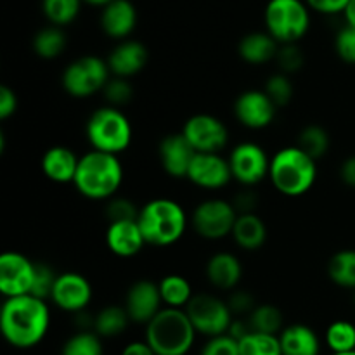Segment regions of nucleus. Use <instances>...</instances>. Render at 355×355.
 I'll return each instance as SVG.
<instances>
[{
  "label": "nucleus",
  "mask_w": 355,
  "mask_h": 355,
  "mask_svg": "<svg viewBox=\"0 0 355 355\" xmlns=\"http://www.w3.org/2000/svg\"><path fill=\"white\" fill-rule=\"evenodd\" d=\"M326 345L333 354L355 352V326L349 321H335L326 329Z\"/></svg>",
  "instance_id": "obj_33"
},
{
  "label": "nucleus",
  "mask_w": 355,
  "mask_h": 355,
  "mask_svg": "<svg viewBox=\"0 0 355 355\" xmlns=\"http://www.w3.org/2000/svg\"><path fill=\"white\" fill-rule=\"evenodd\" d=\"M137 26V9L132 0H113L101 12V28L114 40H127Z\"/></svg>",
  "instance_id": "obj_20"
},
{
  "label": "nucleus",
  "mask_w": 355,
  "mask_h": 355,
  "mask_svg": "<svg viewBox=\"0 0 355 355\" xmlns=\"http://www.w3.org/2000/svg\"><path fill=\"white\" fill-rule=\"evenodd\" d=\"M229 309H231L232 314H252L253 309L257 307L255 305V298L248 293V291L238 290L231 295L229 298Z\"/></svg>",
  "instance_id": "obj_45"
},
{
  "label": "nucleus",
  "mask_w": 355,
  "mask_h": 355,
  "mask_svg": "<svg viewBox=\"0 0 355 355\" xmlns=\"http://www.w3.org/2000/svg\"><path fill=\"white\" fill-rule=\"evenodd\" d=\"M137 224L141 227L146 245L172 246L179 241L187 229V215L182 205L168 198H156L148 201L139 211Z\"/></svg>",
  "instance_id": "obj_5"
},
{
  "label": "nucleus",
  "mask_w": 355,
  "mask_h": 355,
  "mask_svg": "<svg viewBox=\"0 0 355 355\" xmlns=\"http://www.w3.org/2000/svg\"><path fill=\"white\" fill-rule=\"evenodd\" d=\"M335 51L338 58L347 64H355V28L343 26L336 33Z\"/></svg>",
  "instance_id": "obj_42"
},
{
  "label": "nucleus",
  "mask_w": 355,
  "mask_h": 355,
  "mask_svg": "<svg viewBox=\"0 0 355 355\" xmlns=\"http://www.w3.org/2000/svg\"><path fill=\"white\" fill-rule=\"evenodd\" d=\"M231 236L239 248L255 252L262 248L267 239L266 222L257 214H241L238 215Z\"/></svg>",
  "instance_id": "obj_26"
},
{
  "label": "nucleus",
  "mask_w": 355,
  "mask_h": 355,
  "mask_svg": "<svg viewBox=\"0 0 355 355\" xmlns=\"http://www.w3.org/2000/svg\"><path fill=\"white\" fill-rule=\"evenodd\" d=\"M266 94L277 107H284L293 99V83L284 73H276L266 83Z\"/></svg>",
  "instance_id": "obj_37"
},
{
  "label": "nucleus",
  "mask_w": 355,
  "mask_h": 355,
  "mask_svg": "<svg viewBox=\"0 0 355 355\" xmlns=\"http://www.w3.org/2000/svg\"><path fill=\"white\" fill-rule=\"evenodd\" d=\"M149 52L144 44L137 40H123L110 52L106 62L110 66L111 75L120 78H130L139 75L146 68Z\"/></svg>",
  "instance_id": "obj_19"
},
{
  "label": "nucleus",
  "mask_w": 355,
  "mask_h": 355,
  "mask_svg": "<svg viewBox=\"0 0 355 355\" xmlns=\"http://www.w3.org/2000/svg\"><path fill=\"white\" fill-rule=\"evenodd\" d=\"M187 179L201 189H222L232 180L229 159L222 158L220 153H196Z\"/></svg>",
  "instance_id": "obj_15"
},
{
  "label": "nucleus",
  "mask_w": 355,
  "mask_h": 355,
  "mask_svg": "<svg viewBox=\"0 0 355 355\" xmlns=\"http://www.w3.org/2000/svg\"><path fill=\"white\" fill-rule=\"evenodd\" d=\"M55 279H58V274L47 266V263L40 262L37 263V269H35V281L33 288H31V295L42 300H47L51 298L52 290H54Z\"/></svg>",
  "instance_id": "obj_40"
},
{
  "label": "nucleus",
  "mask_w": 355,
  "mask_h": 355,
  "mask_svg": "<svg viewBox=\"0 0 355 355\" xmlns=\"http://www.w3.org/2000/svg\"><path fill=\"white\" fill-rule=\"evenodd\" d=\"M232 179L246 187L257 186L266 177H269L270 158L266 149L255 142H241L236 146L229 156Z\"/></svg>",
  "instance_id": "obj_11"
},
{
  "label": "nucleus",
  "mask_w": 355,
  "mask_h": 355,
  "mask_svg": "<svg viewBox=\"0 0 355 355\" xmlns=\"http://www.w3.org/2000/svg\"><path fill=\"white\" fill-rule=\"evenodd\" d=\"M239 343V355H283L279 335H263L252 331Z\"/></svg>",
  "instance_id": "obj_35"
},
{
  "label": "nucleus",
  "mask_w": 355,
  "mask_h": 355,
  "mask_svg": "<svg viewBox=\"0 0 355 355\" xmlns=\"http://www.w3.org/2000/svg\"><path fill=\"white\" fill-rule=\"evenodd\" d=\"M276 61L279 64L281 73L291 75V73L300 71L305 62V55L302 52V49L298 47V44H288L281 45L279 52L276 55Z\"/></svg>",
  "instance_id": "obj_39"
},
{
  "label": "nucleus",
  "mask_w": 355,
  "mask_h": 355,
  "mask_svg": "<svg viewBox=\"0 0 355 355\" xmlns=\"http://www.w3.org/2000/svg\"><path fill=\"white\" fill-rule=\"evenodd\" d=\"M162 293L159 286L153 281L142 279L132 284L125 297V311L132 322L148 324L162 311Z\"/></svg>",
  "instance_id": "obj_17"
},
{
  "label": "nucleus",
  "mask_w": 355,
  "mask_h": 355,
  "mask_svg": "<svg viewBox=\"0 0 355 355\" xmlns=\"http://www.w3.org/2000/svg\"><path fill=\"white\" fill-rule=\"evenodd\" d=\"M37 263L17 252L0 255V293L6 298L31 295Z\"/></svg>",
  "instance_id": "obj_12"
},
{
  "label": "nucleus",
  "mask_w": 355,
  "mask_h": 355,
  "mask_svg": "<svg viewBox=\"0 0 355 355\" xmlns=\"http://www.w3.org/2000/svg\"><path fill=\"white\" fill-rule=\"evenodd\" d=\"M110 66L97 55H82L66 66L62 71V89L76 99H87L104 90L111 78Z\"/></svg>",
  "instance_id": "obj_8"
},
{
  "label": "nucleus",
  "mask_w": 355,
  "mask_h": 355,
  "mask_svg": "<svg viewBox=\"0 0 355 355\" xmlns=\"http://www.w3.org/2000/svg\"><path fill=\"white\" fill-rule=\"evenodd\" d=\"M104 97L110 103V106L118 107L128 104L134 97V89H132L130 82L127 78H120V76H113L110 82L104 87Z\"/></svg>",
  "instance_id": "obj_38"
},
{
  "label": "nucleus",
  "mask_w": 355,
  "mask_h": 355,
  "mask_svg": "<svg viewBox=\"0 0 355 355\" xmlns=\"http://www.w3.org/2000/svg\"><path fill=\"white\" fill-rule=\"evenodd\" d=\"M158 156L163 170L170 177H175V179L186 177L187 179L196 151L189 144V141L184 137L182 132H179V134H170L163 137V141L159 142Z\"/></svg>",
  "instance_id": "obj_18"
},
{
  "label": "nucleus",
  "mask_w": 355,
  "mask_h": 355,
  "mask_svg": "<svg viewBox=\"0 0 355 355\" xmlns=\"http://www.w3.org/2000/svg\"><path fill=\"white\" fill-rule=\"evenodd\" d=\"M51 300L55 307L64 312L78 314L87 309L92 300V286L83 274L78 272H62L58 274L54 290H52Z\"/></svg>",
  "instance_id": "obj_16"
},
{
  "label": "nucleus",
  "mask_w": 355,
  "mask_h": 355,
  "mask_svg": "<svg viewBox=\"0 0 355 355\" xmlns=\"http://www.w3.org/2000/svg\"><path fill=\"white\" fill-rule=\"evenodd\" d=\"M66 49V35L62 28L59 26H47L42 28L33 38V51L38 58L51 59L59 58Z\"/></svg>",
  "instance_id": "obj_30"
},
{
  "label": "nucleus",
  "mask_w": 355,
  "mask_h": 355,
  "mask_svg": "<svg viewBox=\"0 0 355 355\" xmlns=\"http://www.w3.org/2000/svg\"><path fill=\"white\" fill-rule=\"evenodd\" d=\"M113 0H83V3H87V6H92V7H101V9H104V7L107 6V3H111Z\"/></svg>",
  "instance_id": "obj_51"
},
{
  "label": "nucleus",
  "mask_w": 355,
  "mask_h": 355,
  "mask_svg": "<svg viewBox=\"0 0 355 355\" xmlns=\"http://www.w3.org/2000/svg\"><path fill=\"white\" fill-rule=\"evenodd\" d=\"M328 276L336 286L355 290V250H342L331 257Z\"/></svg>",
  "instance_id": "obj_29"
},
{
  "label": "nucleus",
  "mask_w": 355,
  "mask_h": 355,
  "mask_svg": "<svg viewBox=\"0 0 355 355\" xmlns=\"http://www.w3.org/2000/svg\"><path fill=\"white\" fill-rule=\"evenodd\" d=\"M184 311L189 315L196 333L208 338L225 335L232 322V312L227 302H222L214 295H194Z\"/></svg>",
  "instance_id": "obj_9"
},
{
  "label": "nucleus",
  "mask_w": 355,
  "mask_h": 355,
  "mask_svg": "<svg viewBox=\"0 0 355 355\" xmlns=\"http://www.w3.org/2000/svg\"><path fill=\"white\" fill-rule=\"evenodd\" d=\"M207 277L218 290H234L243 277V266L232 253L218 252L207 262Z\"/></svg>",
  "instance_id": "obj_23"
},
{
  "label": "nucleus",
  "mask_w": 355,
  "mask_h": 355,
  "mask_svg": "<svg viewBox=\"0 0 355 355\" xmlns=\"http://www.w3.org/2000/svg\"><path fill=\"white\" fill-rule=\"evenodd\" d=\"M347 21V26H352L355 28V0H350L349 6H347L345 12H343Z\"/></svg>",
  "instance_id": "obj_50"
},
{
  "label": "nucleus",
  "mask_w": 355,
  "mask_h": 355,
  "mask_svg": "<svg viewBox=\"0 0 355 355\" xmlns=\"http://www.w3.org/2000/svg\"><path fill=\"white\" fill-rule=\"evenodd\" d=\"M106 245L113 255L120 259H132L142 252L146 239L137 220L111 222L106 231Z\"/></svg>",
  "instance_id": "obj_21"
},
{
  "label": "nucleus",
  "mask_w": 355,
  "mask_h": 355,
  "mask_svg": "<svg viewBox=\"0 0 355 355\" xmlns=\"http://www.w3.org/2000/svg\"><path fill=\"white\" fill-rule=\"evenodd\" d=\"M184 137L196 153H220L227 146V127L214 114L200 113L184 123Z\"/></svg>",
  "instance_id": "obj_13"
},
{
  "label": "nucleus",
  "mask_w": 355,
  "mask_h": 355,
  "mask_svg": "<svg viewBox=\"0 0 355 355\" xmlns=\"http://www.w3.org/2000/svg\"><path fill=\"white\" fill-rule=\"evenodd\" d=\"M263 23L267 33L279 45L298 44L311 28V9L305 0H269Z\"/></svg>",
  "instance_id": "obj_7"
},
{
  "label": "nucleus",
  "mask_w": 355,
  "mask_h": 355,
  "mask_svg": "<svg viewBox=\"0 0 355 355\" xmlns=\"http://www.w3.org/2000/svg\"><path fill=\"white\" fill-rule=\"evenodd\" d=\"M141 208L135 207L134 201L127 198H114L107 203L106 217L111 222H125V220H137Z\"/></svg>",
  "instance_id": "obj_41"
},
{
  "label": "nucleus",
  "mask_w": 355,
  "mask_h": 355,
  "mask_svg": "<svg viewBox=\"0 0 355 355\" xmlns=\"http://www.w3.org/2000/svg\"><path fill=\"white\" fill-rule=\"evenodd\" d=\"M234 114L243 127L250 130H262L274 121L277 106L270 101L266 90H246L236 99Z\"/></svg>",
  "instance_id": "obj_14"
},
{
  "label": "nucleus",
  "mask_w": 355,
  "mask_h": 355,
  "mask_svg": "<svg viewBox=\"0 0 355 355\" xmlns=\"http://www.w3.org/2000/svg\"><path fill=\"white\" fill-rule=\"evenodd\" d=\"M269 179L274 189L288 198L307 194L318 179V165L298 146L283 148L270 158Z\"/></svg>",
  "instance_id": "obj_3"
},
{
  "label": "nucleus",
  "mask_w": 355,
  "mask_h": 355,
  "mask_svg": "<svg viewBox=\"0 0 355 355\" xmlns=\"http://www.w3.org/2000/svg\"><path fill=\"white\" fill-rule=\"evenodd\" d=\"M340 177L347 186L355 187V156H350L349 159L343 162L342 168H340Z\"/></svg>",
  "instance_id": "obj_48"
},
{
  "label": "nucleus",
  "mask_w": 355,
  "mask_h": 355,
  "mask_svg": "<svg viewBox=\"0 0 355 355\" xmlns=\"http://www.w3.org/2000/svg\"><path fill=\"white\" fill-rule=\"evenodd\" d=\"M329 144V134L319 125H309L304 130L300 132V137H298V148L304 149L311 158H314L318 162L319 158L328 153Z\"/></svg>",
  "instance_id": "obj_34"
},
{
  "label": "nucleus",
  "mask_w": 355,
  "mask_h": 355,
  "mask_svg": "<svg viewBox=\"0 0 355 355\" xmlns=\"http://www.w3.org/2000/svg\"><path fill=\"white\" fill-rule=\"evenodd\" d=\"M350 0H305L309 9L314 12L324 14V16H335V14L345 12Z\"/></svg>",
  "instance_id": "obj_44"
},
{
  "label": "nucleus",
  "mask_w": 355,
  "mask_h": 355,
  "mask_svg": "<svg viewBox=\"0 0 355 355\" xmlns=\"http://www.w3.org/2000/svg\"><path fill=\"white\" fill-rule=\"evenodd\" d=\"M123 182V166L118 156L89 151L80 158L73 184L83 198L111 200Z\"/></svg>",
  "instance_id": "obj_2"
},
{
  "label": "nucleus",
  "mask_w": 355,
  "mask_h": 355,
  "mask_svg": "<svg viewBox=\"0 0 355 355\" xmlns=\"http://www.w3.org/2000/svg\"><path fill=\"white\" fill-rule=\"evenodd\" d=\"M252 331L263 335H279L283 331V314L277 307L270 304L257 305L248 318Z\"/></svg>",
  "instance_id": "obj_32"
},
{
  "label": "nucleus",
  "mask_w": 355,
  "mask_h": 355,
  "mask_svg": "<svg viewBox=\"0 0 355 355\" xmlns=\"http://www.w3.org/2000/svg\"><path fill=\"white\" fill-rule=\"evenodd\" d=\"M234 208L236 211H238L239 215L241 214H253V210H255L257 207V198L253 193H248V191H245V193L238 194L234 200Z\"/></svg>",
  "instance_id": "obj_47"
},
{
  "label": "nucleus",
  "mask_w": 355,
  "mask_h": 355,
  "mask_svg": "<svg viewBox=\"0 0 355 355\" xmlns=\"http://www.w3.org/2000/svg\"><path fill=\"white\" fill-rule=\"evenodd\" d=\"M83 0H42V12L52 26H68L78 17Z\"/></svg>",
  "instance_id": "obj_31"
},
{
  "label": "nucleus",
  "mask_w": 355,
  "mask_h": 355,
  "mask_svg": "<svg viewBox=\"0 0 355 355\" xmlns=\"http://www.w3.org/2000/svg\"><path fill=\"white\" fill-rule=\"evenodd\" d=\"M17 110V97L10 87L2 85L0 87V118L7 120L12 116Z\"/></svg>",
  "instance_id": "obj_46"
},
{
  "label": "nucleus",
  "mask_w": 355,
  "mask_h": 355,
  "mask_svg": "<svg viewBox=\"0 0 355 355\" xmlns=\"http://www.w3.org/2000/svg\"><path fill=\"white\" fill-rule=\"evenodd\" d=\"M80 158L66 146H54L42 156V172L55 184H69L75 180Z\"/></svg>",
  "instance_id": "obj_22"
},
{
  "label": "nucleus",
  "mask_w": 355,
  "mask_h": 355,
  "mask_svg": "<svg viewBox=\"0 0 355 355\" xmlns=\"http://www.w3.org/2000/svg\"><path fill=\"white\" fill-rule=\"evenodd\" d=\"M238 211L234 205L225 200L211 198V200L201 201L193 214L194 231L205 239L217 241L232 234Z\"/></svg>",
  "instance_id": "obj_10"
},
{
  "label": "nucleus",
  "mask_w": 355,
  "mask_h": 355,
  "mask_svg": "<svg viewBox=\"0 0 355 355\" xmlns=\"http://www.w3.org/2000/svg\"><path fill=\"white\" fill-rule=\"evenodd\" d=\"M130 318H128L125 307L110 305L104 307L94 319V331L103 338H114L120 336L127 329Z\"/></svg>",
  "instance_id": "obj_28"
},
{
  "label": "nucleus",
  "mask_w": 355,
  "mask_h": 355,
  "mask_svg": "<svg viewBox=\"0 0 355 355\" xmlns=\"http://www.w3.org/2000/svg\"><path fill=\"white\" fill-rule=\"evenodd\" d=\"M51 326V311L33 295L6 298L0 311V329L9 345L33 349L45 338Z\"/></svg>",
  "instance_id": "obj_1"
},
{
  "label": "nucleus",
  "mask_w": 355,
  "mask_h": 355,
  "mask_svg": "<svg viewBox=\"0 0 355 355\" xmlns=\"http://www.w3.org/2000/svg\"><path fill=\"white\" fill-rule=\"evenodd\" d=\"M61 355H103L101 336L92 331H78L64 343Z\"/></svg>",
  "instance_id": "obj_36"
},
{
  "label": "nucleus",
  "mask_w": 355,
  "mask_h": 355,
  "mask_svg": "<svg viewBox=\"0 0 355 355\" xmlns=\"http://www.w3.org/2000/svg\"><path fill=\"white\" fill-rule=\"evenodd\" d=\"M281 45L267 31H252L239 40V58L248 64H266L276 59Z\"/></svg>",
  "instance_id": "obj_24"
},
{
  "label": "nucleus",
  "mask_w": 355,
  "mask_h": 355,
  "mask_svg": "<svg viewBox=\"0 0 355 355\" xmlns=\"http://www.w3.org/2000/svg\"><path fill=\"white\" fill-rule=\"evenodd\" d=\"M283 355H319L321 342L312 328L305 324H291L279 333Z\"/></svg>",
  "instance_id": "obj_25"
},
{
  "label": "nucleus",
  "mask_w": 355,
  "mask_h": 355,
  "mask_svg": "<svg viewBox=\"0 0 355 355\" xmlns=\"http://www.w3.org/2000/svg\"><path fill=\"white\" fill-rule=\"evenodd\" d=\"M196 329L184 309L165 307L146 324V342L156 355H187Z\"/></svg>",
  "instance_id": "obj_4"
},
{
  "label": "nucleus",
  "mask_w": 355,
  "mask_h": 355,
  "mask_svg": "<svg viewBox=\"0 0 355 355\" xmlns=\"http://www.w3.org/2000/svg\"><path fill=\"white\" fill-rule=\"evenodd\" d=\"M331 355H355V352H342V354H331Z\"/></svg>",
  "instance_id": "obj_52"
},
{
  "label": "nucleus",
  "mask_w": 355,
  "mask_h": 355,
  "mask_svg": "<svg viewBox=\"0 0 355 355\" xmlns=\"http://www.w3.org/2000/svg\"><path fill=\"white\" fill-rule=\"evenodd\" d=\"M162 300L170 309H186L193 300V286L180 274H168L158 283Z\"/></svg>",
  "instance_id": "obj_27"
},
{
  "label": "nucleus",
  "mask_w": 355,
  "mask_h": 355,
  "mask_svg": "<svg viewBox=\"0 0 355 355\" xmlns=\"http://www.w3.org/2000/svg\"><path fill=\"white\" fill-rule=\"evenodd\" d=\"M201 355H239V343L225 333V335L214 336L205 343Z\"/></svg>",
  "instance_id": "obj_43"
},
{
  "label": "nucleus",
  "mask_w": 355,
  "mask_h": 355,
  "mask_svg": "<svg viewBox=\"0 0 355 355\" xmlns=\"http://www.w3.org/2000/svg\"><path fill=\"white\" fill-rule=\"evenodd\" d=\"M85 134L94 151L118 156L130 146L132 125L123 111L113 106H103L89 116Z\"/></svg>",
  "instance_id": "obj_6"
},
{
  "label": "nucleus",
  "mask_w": 355,
  "mask_h": 355,
  "mask_svg": "<svg viewBox=\"0 0 355 355\" xmlns=\"http://www.w3.org/2000/svg\"><path fill=\"white\" fill-rule=\"evenodd\" d=\"M121 355H156V354L153 352V349L144 340V342L128 343V345L123 349V352H121Z\"/></svg>",
  "instance_id": "obj_49"
}]
</instances>
